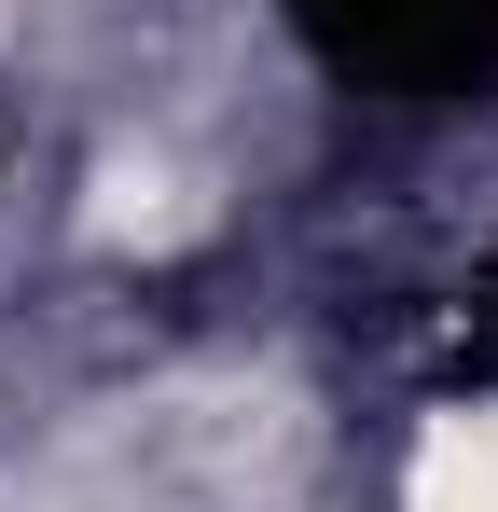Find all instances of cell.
Returning <instances> with one entry per match:
<instances>
[{
    "mask_svg": "<svg viewBox=\"0 0 498 512\" xmlns=\"http://www.w3.org/2000/svg\"><path fill=\"white\" fill-rule=\"evenodd\" d=\"M346 56L402 70V84H443V70L498 56V0H346Z\"/></svg>",
    "mask_w": 498,
    "mask_h": 512,
    "instance_id": "1",
    "label": "cell"
}]
</instances>
